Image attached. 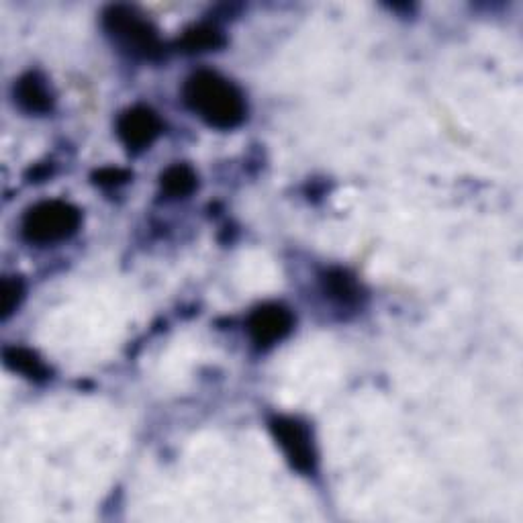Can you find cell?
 <instances>
[{
  "instance_id": "1",
  "label": "cell",
  "mask_w": 523,
  "mask_h": 523,
  "mask_svg": "<svg viewBox=\"0 0 523 523\" xmlns=\"http://www.w3.org/2000/svg\"><path fill=\"white\" fill-rule=\"evenodd\" d=\"M186 107L215 129H235L248 117V105L242 90L231 80L211 70H199L182 88Z\"/></svg>"
},
{
  "instance_id": "2",
  "label": "cell",
  "mask_w": 523,
  "mask_h": 523,
  "mask_svg": "<svg viewBox=\"0 0 523 523\" xmlns=\"http://www.w3.org/2000/svg\"><path fill=\"white\" fill-rule=\"evenodd\" d=\"M80 223L78 207L66 201H43L25 213L21 233L27 242L47 246L68 240L80 229Z\"/></svg>"
},
{
  "instance_id": "3",
  "label": "cell",
  "mask_w": 523,
  "mask_h": 523,
  "mask_svg": "<svg viewBox=\"0 0 523 523\" xmlns=\"http://www.w3.org/2000/svg\"><path fill=\"white\" fill-rule=\"evenodd\" d=\"M103 25L113 41L135 58L152 60L162 54V41L156 27L131 7H109L103 15Z\"/></svg>"
},
{
  "instance_id": "4",
  "label": "cell",
  "mask_w": 523,
  "mask_h": 523,
  "mask_svg": "<svg viewBox=\"0 0 523 523\" xmlns=\"http://www.w3.org/2000/svg\"><path fill=\"white\" fill-rule=\"evenodd\" d=\"M270 430L291 466L303 474L315 472L317 452L309 427L293 417H274Z\"/></svg>"
},
{
  "instance_id": "5",
  "label": "cell",
  "mask_w": 523,
  "mask_h": 523,
  "mask_svg": "<svg viewBox=\"0 0 523 523\" xmlns=\"http://www.w3.org/2000/svg\"><path fill=\"white\" fill-rule=\"evenodd\" d=\"M295 325L293 313L282 305H262L248 319V334L252 342L266 350L287 338Z\"/></svg>"
},
{
  "instance_id": "6",
  "label": "cell",
  "mask_w": 523,
  "mask_h": 523,
  "mask_svg": "<svg viewBox=\"0 0 523 523\" xmlns=\"http://www.w3.org/2000/svg\"><path fill=\"white\" fill-rule=\"evenodd\" d=\"M117 133L129 152H141L150 148L162 133V121L148 107H133L119 117Z\"/></svg>"
},
{
  "instance_id": "7",
  "label": "cell",
  "mask_w": 523,
  "mask_h": 523,
  "mask_svg": "<svg viewBox=\"0 0 523 523\" xmlns=\"http://www.w3.org/2000/svg\"><path fill=\"white\" fill-rule=\"evenodd\" d=\"M15 101L25 113L31 115H45L54 107L50 86H47L45 80L35 72H29L23 78H19V82L15 84Z\"/></svg>"
},
{
  "instance_id": "8",
  "label": "cell",
  "mask_w": 523,
  "mask_h": 523,
  "mask_svg": "<svg viewBox=\"0 0 523 523\" xmlns=\"http://www.w3.org/2000/svg\"><path fill=\"white\" fill-rule=\"evenodd\" d=\"M199 178L195 170L186 164H174L160 176V186L164 193L172 199L188 197L197 188Z\"/></svg>"
},
{
  "instance_id": "9",
  "label": "cell",
  "mask_w": 523,
  "mask_h": 523,
  "mask_svg": "<svg viewBox=\"0 0 523 523\" xmlns=\"http://www.w3.org/2000/svg\"><path fill=\"white\" fill-rule=\"evenodd\" d=\"M323 284H325V293H329L331 299L342 305H354L360 299V289L356 280L344 270L327 272Z\"/></svg>"
},
{
  "instance_id": "10",
  "label": "cell",
  "mask_w": 523,
  "mask_h": 523,
  "mask_svg": "<svg viewBox=\"0 0 523 523\" xmlns=\"http://www.w3.org/2000/svg\"><path fill=\"white\" fill-rule=\"evenodd\" d=\"M5 364L15 370L25 374L27 378H35V380H43L47 378V366L37 358V354H33L27 348H7L5 350Z\"/></svg>"
},
{
  "instance_id": "11",
  "label": "cell",
  "mask_w": 523,
  "mask_h": 523,
  "mask_svg": "<svg viewBox=\"0 0 523 523\" xmlns=\"http://www.w3.org/2000/svg\"><path fill=\"white\" fill-rule=\"evenodd\" d=\"M225 43L223 35L219 29L215 27H195L186 31V35L182 37V47L186 52H209V50H217Z\"/></svg>"
},
{
  "instance_id": "12",
  "label": "cell",
  "mask_w": 523,
  "mask_h": 523,
  "mask_svg": "<svg viewBox=\"0 0 523 523\" xmlns=\"http://www.w3.org/2000/svg\"><path fill=\"white\" fill-rule=\"evenodd\" d=\"M23 297V284L19 278H11L7 276L3 280V287H0V311H3V319H9Z\"/></svg>"
},
{
  "instance_id": "13",
  "label": "cell",
  "mask_w": 523,
  "mask_h": 523,
  "mask_svg": "<svg viewBox=\"0 0 523 523\" xmlns=\"http://www.w3.org/2000/svg\"><path fill=\"white\" fill-rule=\"evenodd\" d=\"M129 178V172L125 170H115V168H105L101 172H97V182L99 184H105V186H115V184H121Z\"/></svg>"
}]
</instances>
